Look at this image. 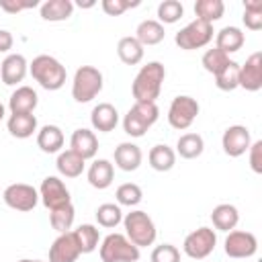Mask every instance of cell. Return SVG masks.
Masks as SVG:
<instances>
[{"mask_svg": "<svg viewBox=\"0 0 262 262\" xmlns=\"http://www.w3.org/2000/svg\"><path fill=\"white\" fill-rule=\"evenodd\" d=\"M242 18L250 31H260L262 29V0H246Z\"/></svg>", "mask_w": 262, "mask_h": 262, "instance_id": "obj_39", "label": "cell"}, {"mask_svg": "<svg viewBox=\"0 0 262 262\" xmlns=\"http://www.w3.org/2000/svg\"><path fill=\"white\" fill-rule=\"evenodd\" d=\"M151 262H180V252L172 244L156 246L151 252Z\"/></svg>", "mask_w": 262, "mask_h": 262, "instance_id": "obj_41", "label": "cell"}, {"mask_svg": "<svg viewBox=\"0 0 262 262\" xmlns=\"http://www.w3.org/2000/svg\"><path fill=\"white\" fill-rule=\"evenodd\" d=\"M74 12V2L72 0H47L41 4V18L49 23H59L68 20Z\"/></svg>", "mask_w": 262, "mask_h": 262, "instance_id": "obj_27", "label": "cell"}, {"mask_svg": "<svg viewBox=\"0 0 262 262\" xmlns=\"http://www.w3.org/2000/svg\"><path fill=\"white\" fill-rule=\"evenodd\" d=\"M70 149L74 154H78L82 160H90L96 156L98 151V139L94 135V131L90 129H76L70 137Z\"/></svg>", "mask_w": 262, "mask_h": 262, "instance_id": "obj_17", "label": "cell"}, {"mask_svg": "<svg viewBox=\"0 0 262 262\" xmlns=\"http://www.w3.org/2000/svg\"><path fill=\"white\" fill-rule=\"evenodd\" d=\"M8 133L16 139H27L37 131V117L33 113H25V115H10L6 121Z\"/></svg>", "mask_w": 262, "mask_h": 262, "instance_id": "obj_25", "label": "cell"}, {"mask_svg": "<svg viewBox=\"0 0 262 262\" xmlns=\"http://www.w3.org/2000/svg\"><path fill=\"white\" fill-rule=\"evenodd\" d=\"M74 237H76V244L80 248V254H90L96 250L98 246V239H100V233H98V227L90 225V223H84L80 225L78 229L72 231Z\"/></svg>", "mask_w": 262, "mask_h": 262, "instance_id": "obj_32", "label": "cell"}, {"mask_svg": "<svg viewBox=\"0 0 262 262\" xmlns=\"http://www.w3.org/2000/svg\"><path fill=\"white\" fill-rule=\"evenodd\" d=\"M102 10L108 14V16H121L125 10L133 8V6H139V2H129V0H102Z\"/></svg>", "mask_w": 262, "mask_h": 262, "instance_id": "obj_42", "label": "cell"}, {"mask_svg": "<svg viewBox=\"0 0 262 262\" xmlns=\"http://www.w3.org/2000/svg\"><path fill=\"white\" fill-rule=\"evenodd\" d=\"M39 199H41V203H43L49 211L59 209V207L72 203V201H70V190H68V186H66L63 180H59L57 176H47V178H43V182H41V186H39Z\"/></svg>", "mask_w": 262, "mask_h": 262, "instance_id": "obj_12", "label": "cell"}, {"mask_svg": "<svg viewBox=\"0 0 262 262\" xmlns=\"http://www.w3.org/2000/svg\"><path fill=\"white\" fill-rule=\"evenodd\" d=\"M39 2L37 0H0V8L10 12V14H16V12H23L27 8H35Z\"/></svg>", "mask_w": 262, "mask_h": 262, "instance_id": "obj_43", "label": "cell"}, {"mask_svg": "<svg viewBox=\"0 0 262 262\" xmlns=\"http://www.w3.org/2000/svg\"><path fill=\"white\" fill-rule=\"evenodd\" d=\"M12 43H14L12 33L6 29H0V53H8L12 49Z\"/></svg>", "mask_w": 262, "mask_h": 262, "instance_id": "obj_45", "label": "cell"}, {"mask_svg": "<svg viewBox=\"0 0 262 262\" xmlns=\"http://www.w3.org/2000/svg\"><path fill=\"white\" fill-rule=\"evenodd\" d=\"M102 90V74L98 68L94 66H82L76 70L74 74V82H72V96L76 102L84 104L90 102L92 98H96Z\"/></svg>", "mask_w": 262, "mask_h": 262, "instance_id": "obj_5", "label": "cell"}, {"mask_svg": "<svg viewBox=\"0 0 262 262\" xmlns=\"http://www.w3.org/2000/svg\"><path fill=\"white\" fill-rule=\"evenodd\" d=\"M123 225H125V235L127 239L137 246V248H145V246H151L156 242V235H158V229H156V223L154 219L145 213V211H131L123 217Z\"/></svg>", "mask_w": 262, "mask_h": 262, "instance_id": "obj_3", "label": "cell"}, {"mask_svg": "<svg viewBox=\"0 0 262 262\" xmlns=\"http://www.w3.org/2000/svg\"><path fill=\"white\" fill-rule=\"evenodd\" d=\"M203 68L209 72V74H217V72H221L227 63H229V55L227 53H223L221 49H217V47H213V49H207L205 51V55H203Z\"/></svg>", "mask_w": 262, "mask_h": 262, "instance_id": "obj_40", "label": "cell"}, {"mask_svg": "<svg viewBox=\"0 0 262 262\" xmlns=\"http://www.w3.org/2000/svg\"><path fill=\"white\" fill-rule=\"evenodd\" d=\"M74 217H76V211H74V205L72 203H68V205L59 207V209L49 211V223H51V227L57 233L70 231L72 225H74Z\"/></svg>", "mask_w": 262, "mask_h": 262, "instance_id": "obj_35", "label": "cell"}, {"mask_svg": "<svg viewBox=\"0 0 262 262\" xmlns=\"http://www.w3.org/2000/svg\"><path fill=\"white\" fill-rule=\"evenodd\" d=\"M244 41H246V35L242 33L239 27H223L215 37V47L229 55L239 51L244 47Z\"/></svg>", "mask_w": 262, "mask_h": 262, "instance_id": "obj_22", "label": "cell"}, {"mask_svg": "<svg viewBox=\"0 0 262 262\" xmlns=\"http://www.w3.org/2000/svg\"><path fill=\"white\" fill-rule=\"evenodd\" d=\"M2 199L4 203L14 209V211H33L39 203V190L31 184H25V182H14L10 186H6L2 190Z\"/></svg>", "mask_w": 262, "mask_h": 262, "instance_id": "obj_10", "label": "cell"}, {"mask_svg": "<svg viewBox=\"0 0 262 262\" xmlns=\"http://www.w3.org/2000/svg\"><path fill=\"white\" fill-rule=\"evenodd\" d=\"M143 154L139 149V145L131 143V141H123L115 147V166L123 172H133L141 166Z\"/></svg>", "mask_w": 262, "mask_h": 262, "instance_id": "obj_18", "label": "cell"}, {"mask_svg": "<svg viewBox=\"0 0 262 262\" xmlns=\"http://www.w3.org/2000/svg\"><path fill=\"white\" fill-rule=\"evenodd\" d=\"M90 123H92V129L94 131H100V133H108L117 127L119 123V113L117 108L111 104V102H100L92 108L90 113Z\"/></svg>", "mask_w": 262, "mask_h": 262, "instance_id": "obj_20", "label": "cell"}, {"mask_svg": "<svg viewBox=\"0 0 262 262\" xmlns=\"http://www.w3.org/2000/svg\"><path fill=\"white\" fill-rule=\"evenodd\" d=\"M80 256V248L72 231L59 233L49 246V262H76Z\"/></svg>", "mask_w": 262, "mask_h": 262, "instance_id": "obj_14", "label": "cell"}, {"mask_svg": "<svg viewBox=\"0 0 262 262\" xmlns=\"http://www.w3.org/2000/svg\"><path fill=\"white\" fill-rule=\"evenodd\" d=\"M117 55L125 66H137L143 59V45L135 37H121L117 43Z\"/></svg>", "mask_w": 262, "mask_h": 262, "instance_id": "obj_29", "label": "cell"}, {"mask_svg": "<svg viewBox=\"0 0 262 262\" xmlns=\"http://www.w3.org/2000/svg\"><path fill=\"white\" fill-rule=\"evenodd\" d=\"M213 39V25L205 23V20H190L184 29H180L174 35V43L184 49V51H192V49H201L205 45H209Z\"/></svg>", "mask_w": 262, "mask_h": 262, "instance_id": "obj_7", "label": "cell"}, {"mask_svg": "<svg viewBox=\"0 0 262 262\" xmlns=\"http://www.w3.org/2000/svg\"><path fill=\"white\" fill-rule=\"evenodd\" d=\"M221 145H223V151L229 158L244 156L250 149V145H252V137H250L248 127H244V125H231V127H227L223 131Z\"/></svg>", "mask_w": 262, "mask_h": 262, "instance_id": "obj_13", "label": "cell"}, {"mask_svg": "<svg viewBox=\"0 0 262 262\" xmlns=\"http://www.w3.org/2000/svg\"><path fill=\"white\" fill-rule=\"evenodd\" d=\"M147 160H149V166L156 172H168L176 164V151L172 147H168L166 143H158V145H154L149 149Z\"/></svg>", "mask_w": 262, "mask_h": 262, "instance_id": "obj_28", "label": "cell"}, {"mask_svg": "<svg viewBox=\"0 0 262 262\" xmlns=\"http://www.w3.org/2000/svg\"><path fill=\"white\" fill-rule=\"evenodd\" d=\"M96 221L100 227H106V229H113L117 227L121 221H123V211L119 205L115 203H102L98 209H96Z\"/></svg>", "mask_w": 262, "mask_h": 262, "instance_id": "obj_36", "label": "cell"}, {"mask_svg": "<svg viewBox=\"0 0 262 262\" xmlns=\"http://www.w3.org/2000/svg\"><path fill=\"white\" fill-rule=\"evenodd\" d=\"M16 262H43V260H29V258H23V260H16Z\"/></svg>", "mask_w": 262, "mask_h": 262, "instance_id": "obj_47", "label": "cell"}, {"mask_svg": "<svg viewBox=\"0 0 262 262\" xmlns=\"http://www.w3.org/2000/svg\"><path fill=\"white\" fill-rule=\"evenodd\" d=\"M160 108L156 102H135L123 117V131L131 137H143L145 131L158 121Z\"/></svg>", "mask_w": 262, "mask_h": 262, "instance_id": "obj_4", "label": "cell"}, {"mask_svg": "<svg viewBox=\"0 0 262 262\" xmlns=\"http://www.w3.org/2000/svg\"><path fill=\"white\" fill-rule=\"evenodd\" d=\"M215 246H217V233L211 227H199L184 237L182 250L188 258L203 260L215 250Z\"/></svg>", "mask_w": 262, "mask_h": 262, "instance_id": "obj_9", "label": "cell"}, {"mask_svg": "<svg viewBox=\"0 0 262 262\" xmlns=\"http://www.w3.org/2000/svg\"><path fill=\"white\" fill-rule=\"evenodd\" d=\"M84 162L86 160H82L78 154H74L72 149H66V151H59L55 166H57V172L61 176H66V178H78L84 172Z\"/></svg>", "mask_w": 262, "mask_h": 262, "instance_id": "obj_30", "label": "cell"}, {"mask_svg": "<svg viewBox=\"0 0 262 262\" xmlns=\"http://www.w3.org/2000/svg\"><path fill=\"white\" fill-rule=\"evenodd\" d=\"M223 246H225V254L229 258H250L258 250V239L252 231L231 229V231H227Z\"/></svg>", "mask_w": 262, "mask_h": 262, "instance_id": "obj_11", "label": "cell"}, {"mask_svg": "<svg viewBox=\"0 0 262 262\" xmlns=\"http://www.w3.org/2000/svg\"><path fill=\"white\" fill-rule=\"evenodd\" d=\"M250 168L256 172V174H262V141H254L250 145Z\"/></svg>", "mask_w": 262, "mask_h": 262, "instance_id": "obj_44", "label": "cell"}, {"mask_svg": "<svg viewBox=\"0 0 262 262\" xmlns=\"http://www.w3.org/2000/svg\"><path fill=\"white\" fill-rule=\"evenodd\" d=\"M115 196H117L119 207H121V205H123V207H135V205L141 203L143 192H141V188H139L135 182H125V184H121V186L117 188Z\"/></svg>", "mask_w": 262, "mask_h": 262, "instance_id": "obj_38", "label": "cell"}, {"mask_svg": "<svg viewBox=\"0 0 262 262\" xmlns=\"http://www.w3.org/2000/svg\"><path fill=\"white\" fill-rule=\"evenodd\" d=\"M184 14V6L178 0H164L158 4V23L162 25H172L176 20H180V16Z\"/></svg>", "mask_w": 262, "mask_h": 262, "instance_id": "obj_37", "label": "cell"}, {"mask_svg": "<svg viewBox=\"0 0 262 262\" xmlns=\"http://www.w3.org/2000/svg\"><path fill=\"white\" fill-rule=\"evenodd\" d=\"M215 86L223 92H231L235 88H239V63L229 59V63L215 74Z\"/></svg>", "mask_w": 262, "mask_h": 262, "instance_id": "obj_34", "label": "cell"}, {"mask_svg": "<svg viewBox=\"0 0 262 262\" xmlns=\"http://www.w3.org/2000/svg\"><path fill=\"white\" fill-rule=\"evenodd\" d=\"M199 102L192 98V96H186V94H180L176 98H172L170 102V108H168V123L172 129H178V131H184L188 129L194 119L199 117Z\"/></svg>", "mask_w": 262, "mask_h": 262, "instance_id": "obj_8", "label": "cell"}, {"mask_svg": "<svg viewBox=\"0 0 262 262\" xmlns=\"http://www.w3.org/2000/svg\"><path fill=\"white\" fill-rule=\"evenodd\" d=\"M225 12V4L223 0H196L194 4V14L199 20H205L209 25H213L215 20H219Z\"/></svg>", "mask_w": 262, "mask_h": 262, "instance_id": "obj_33", "label": "cell"}, {"mask_svg": "<svg viewBox=\"0 0 262 262\" xmlns=\"http://www.w3.org/2000/svg\"><path fill=\"white\" fill-rule=\"evenodd\" d=\"M37 145L45 154H57L63 147V131L57 125H43L37 131Z\"/></svg>", "mask_w": 262, "mask_h": 262, "instance_id": "obj_23", "label": "cell"}, {"mask_svg": "<svg viewBox=\"0 0 262 262\" xmlns=\"http://www.w3.org/2000/svg\"><path fill=\"white\" fill-rule=\"evenodd\" d=\"M166 78V68L160 61H147L145 66H141V70L137 72L133 84H131V92L135 102H156V98L162 92V84Z\"/></svg>", "mask_w": 262, "mask_h": 262, "instance_id": "obj_1", "label": "cell"}, {"mask_svg": "<svg viewBox=\"0 0 262 262\" xmlns=\"http://www.w3.org/2000/svg\"><path fill=\"white\" fill-rule=\"evenodd\" d=\"M205 149V141L199 133H184L178 137L176 141V154L184 160H194L203 154Z\"/></svg>", "mask_w": 262, "mask_h": 262, "instance_id": "obj_31", "label": "cell"}, {"mask_svg": "<svg viewBox=\"0 0 262 262\" xmlns=\"http://www.w3.org/2000/svg\"><path fill=\"white\" fill-rule=\"evenodd\" d=\"M4 115H6V111H4V104H2V102H0V121H2V119H4Z\"/></svg>", "mask_w": 262, "mask_h": 262, "instance_id": "obj_46", "label": "cell"}, {"mask_svg": "<svg viewBox=\"0 0 262 262\" xmlns=\"http://www.w3.org/2000/svg\"><path fill=\"white\" fill-rule=\"evenodd\" d=\"M211 221H213V227L219 229V231H231L235 229L237 221H239V213L233 205L229 203H221L213 209L211 213Z\"/></svg>", "mask_w": 262, "mask_h": 262, "instance_id": "obj_26", "label": "cell"}, {"mask_svg": "<svg viewBox=\"0 0 262 262\" xmlns=\"http://www.w3.org/2000/svg\"><path fill=\"white\" fill-rule=\"evenodd\" d=\"M39 96L31 86H18L10 98H8V108L10 115H25V113H33L37 108Z\"/></svg>", "mask_w": 262, "mask_h": 262, "instance_id": "obj_19", "label": "cell"}, {"mask_svg": "<svg viewBox=\"0 0 262 262\" xmlns=\"http://www.w3.org/2000/svg\"><path fill=\"white\" fill-rule=\"evenodd\" d=\"M27 72H29V63H27L25 55H20V53H10L0 63V78L6 86L20 84L25 80Z\"/></svg>", "mask_w": 262, "mask_h": 262, "instance_id": "obj_16", "label": "cell"}, {"mask_svg": "<svg viewBox=\"0 0 262 262\" xmlns=\"http://www.w3.org/2000/svg\"><path fill=\"white\" fill-rule=\"evenodd\" d=\"M239 88L248 92H258L262 88V55L258 51L239 66Z\"/></svg>", "mask_w": 262, "mask_h": 262, "instance_id": "obj_15", "label": "cell"}, {"mask_svg": "<svg viewBox=\"0 0 262 262\" xmlns=\"http://www.w3.org/2000/svg\"><path fill=\"white\" fill-rule=\"evenodd\" d=\"M29 72H31L33 80L45 90H59L68 78L66 66L59 59H55L53 55H45V53L37 55L29 63Z\"/></svg>", "mask_w": 262, "mask_h": 262, "instance_id": "obj_2", "label": "cell"}, {"mask_svg": "<svg viewBox=\"0 0 262 262\" xmlns=\"http://www.w3.org/2000/svg\"><path fill=\"white\" fill-rule=\"evenodd\" d=\"M164 37H166V31H164V25H160L158 20H154V18H145V20H141L139 25H137V29H135V39L145 47H149V45H158V43H162L164 41Z\"/></svg>", "mask_w": 262, "mask_h": 262, "instance_id": "obj_24", "label": "cell"}, {"mask_svg": "<svg viewBox=\"0 0 262 262\" xmlns=\"http://www.w3.org/2000/svg\"><path fill=\"white\" fill-rule=\"evenodd\" d=\"M86 176H88L90 186H94V188H98V190H104V188H108V186L113 184L115 168H113V164H111L108 160L100 158V160H94V162L90 164Z\"/></svg>", "mask_w": 262, "mask_h": 262, "instance_id": "obj_21", "label": "cell"}, {"mask_svg": "<svg viewBox=\"0 0 262 262\" xmlns=\"http://www.w3.org/2000/svg\"><path fill=\"white\" fill-rule=\"evenodd\" d=\"M139 256V248L133 246L123 233H108L100 244L102 262H137Z\"/></svg>", "mask_w": 262, "mask_h": 262, "instance_id": "obj_6", "label": "cell"}]
</instances>
